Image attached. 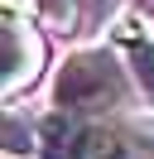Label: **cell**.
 Masks as SVG:
<instances>
[{"label": "cell", "mask_w": 154, "mask_h": 159, "mask_svg": "<svg viewBox=\"0 0 154 159\" xmlns=\"http://www.w3.org/2000/svg\"><path fill=\"white\" fill-rule=\"evenodd\" d=\"M111 39V53L125 63L130 82L140 87V97L154 106V20L144 10H120L106 29Z\"/></svg>", "instance_id": "3"}, {"label": "cell", "mask_w": 154, "mask_h": 159, "mask_svg": "<svg viewBox=\"0 0 154 159\" xmlns=\"http://www.w3.org/2000/svg\"><path fill=\"white\" fill-rule=\"evenodd\" d=\"M48 63V43L38 34V15L29 0H5V15H0V68H5V101L15 106L38 77H43Z\"/></svg>", "instance_id": "2"}, {"label": "cell", "mask_w": 154, "mask_h": 159, "mask_svg": "<svg viewBox=\"0 0 154 159\" xmlns=\"http://www.w3.org/2000/svg\"><path fill=\"white\" fill-rule=\"evenodd\" d=\"M135 92L140 87L130 82L125 63L106 43H92L58 63L53 82H48V111H63L72 120H116V116H130L125 106Z\"/></svg>", "instance_id": "1"}, {"label": "cell", "mask_w": 154, "mask_h": 159, "mask_svg": "<svg viewBox=\"0 0 154 159\" xmlns=\"http://www.w3.org/2000/svg\"><path fill=\"white\" fill-rule=\"evenodd\" d=\"M5 154L10 159H38L43 154V116H24L19 106L5 111Z\"/></svg>", "instance_id": "4"}]
</instances>
